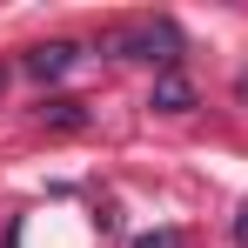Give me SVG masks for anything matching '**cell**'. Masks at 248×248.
<instances>
[{
    "label": "cell",
    "instance_id": "cell-1",
    "mask_svg": "<svg viewBox=\"0 0 248 248\" xmlns=\"http://www.w3.org/2000/svg\"><path fill=\"white\" fill-rule=\"evenodd\" d=\"M114 54L121 61H155V67H174V54H181V27L174 20H134L114 34Z\"/></svg>",
    "mask_w": 248,
    "mask_h": 248
},
{
    "label": "cell",
    "instance_id": "cell-2",
    "mask_svg": "<svg viewBox=\"0 0 248 248\" xmlns=\"http://www.w3.org/2000/svg\"><path fill=\"white\" fill-rule=\"evenodd\" d=\"M74 61H81L74 41H41V47H27V74H34V81H61Z\"/></svg>",
    "mask_w": 248,
    "mask_h": 248
},
{
    "label": "cell",
    "instance_id": "cell-3",
    "mask_svg": "<svg viewBox=\"0 0 248 248\" xmlns=\"http://www.w3.org/2000/svg\"><path fill=\"white\" fill-rule=\"evenodd\" d=\"M148 108H161V114H188V108H195V87L181 81L174 67H161V74H155V94H148Z\"/></svg>",
    "mask_w": 248,
    "mask_h": 248
},
{
    "label": "cell",
    "instance_id": "cell-4",
    "mask_svg": "<svg viewBox=\"0 0 248 248\" xmlns=\"http://www.w3.org/2000/svg\"><path fill=\"white\" fill-rule=\"evenodd\" d=\"M41 121H54V127H81L87 114H81V101H47V108H41Z\"/></svg>",
    "mask_w": 248,
    "mask_h": 248
},
{
    "label": "cell",
    "instance_id": "cell-5",
    "mask_svg": "<svg viewBox=\"0 0 248 248\" xmlns=\"http://www.w3.org/2000/svg\"><path fill=\"white\" fill-rule=\"evenodd\" d=\"M235 235H242V242H248V208H242V221H235Z\"/></svg>",
    "mask_w": 248,
    "mask_h": 248
},
{
    "label": "cell",
    "instance_id": "cell-6",
    "mask_svg": "<svg viewBox=\"0 0 248 248\" xmlns=\"http://www.w3.org/2000/svg\"><path fill=\"white\" fill-rule=\"evenodd\" d=\"M0 87H7V67H0Z\"/></svg>",
    "mask_w": 248,
    "mask_h": 248
}]
</instances>
